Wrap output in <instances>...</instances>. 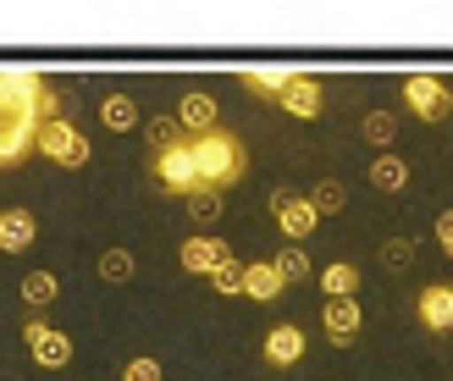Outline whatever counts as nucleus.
<instances>
[{
	"label": "nucleus",
	"mask_w": 453,
	"mask_h": 381,
	"mask_svg": "<svg viewBox=\"0 0 453 381\" xmlns=\"http://www.w3.org/2000/svg\"><path fill=\"white\" fill-rule=\"evenodd\" d=\"M321 287H326V299H354L359 271H354L349 260H337V265H326V271H321Z\"/></svg>",
	"instance_id": "22"
},
{
	"label": "nucleus",
	"mask_w": 453,
	"mask_h": 381,
	"mask_svg": "<svg viewBox=\"0 0 453 381\" xmlns=\"http://www.w3.org/2000/svg\"><path fill=\"white\" fill-rule=\"evenodd\" d=\"M310 205L321 216H343L349 210V183H337V177H321V183L310 188Z\"/></svg>",
	"instance_id": "19"
},
{
	"label": "nucleus",
	"mask_w": 453,
	"mask_h": 381,
	"mask_svg": "<svg viewBox=\"0 0 453 381\" xmlns=\"http://www.w3.org/2000/svg\"><path fill=\"white\" fill-rule=\"evenodd\" d=\"M22 343H28V354H34L44 370H61L66 360H73V338H66V331H56V326H44V321H28V326H22Z\"/></svg>",
	"instance_id": "7"
},
{
	"label": "nucleus",
	"mask_w": 453,
	"mask_h": 381,
	"mask_svg": "<svg viewBox=\"0 0 453 381\" xmlns=\"http://www.w3.org/2000/svg\"><path fill=\"white\" fill-rule=\"evenodd\" d=\"M216 117H221V105H216V95H205V88H188V95L177 100V122H183L188 139L216 133Z\"/></svg>",
	"instance_id": "11"
},
{
	"label": "nucleus",
	"mask_w": 453,
	"mask_h": 381,
	"mask_svg": "<svg viewBox=\"0 0 453 381\" xmlns=\"http://www.w3.org/2000/svg\"><path fill=\"white\" fill-rule=\"evenodd\" d=\"M271 265L282 271V282H304V277H310V255H304V243H282Z\"/></svg>",
	"instance_id": "24"
},
{
	"label": "nucleus",
	"mask_w": 453,
	"mask_h": 381,
	"mask_svg": "<svg viewBox=\"0 0 453 381\" xmlns=\"http://www.w3.org/2000/svg\"><path fill=\"white\" fill-rule=\"evenodd\" d=\"M282 271H277V265H271V260H255V265H249V271H243V293L249 299H255V304H271V299H282Z\"/></svg>",
	"instance_id": "15"
},
{
	"label": "nucleus",
	"mask_w": 453,
	"mask_h": 381,
	"mask_svg": "<svg viewBox=\"0 0 453 381\" xmlns=\"http://www.w3.org/2000/svg\"><path fill=\"white\" fill-rule=\"evenodd\" d=\"M321 326H326V338H332L337 348H349V343H359V326H365V316H359L354 299H326Z\"/></svg>",
	"instance_id": "13"
},
{
	"label": "nucleus",
	"mask_w": 453,
	"mask_h": 381,
	"mask_svg": "<svg viewBox=\"0 0 453 381\" xmlns=\"http://www.w3.org/2000/svg\"><path fill=\"white\" fill-rule=\"evenodd\" d=\"M188 149H194L199 183H205L211 194H221V188H233L238 177L249 171V155H243V139H238V133H226V127L205 133V139H188Z\"/></svg>",
	"instance_id": "2"
},
{
	"label": "nucleus",
	"mask_w": 453,
	"mask_h": 381,
	"mask_svg": "<svg viewBox=\"0 0 453 381\" xmlns=\"http://www.w3.org/2000/svg\"><path fill=\"white\" fill-rule=\"evenodd\" d=\"M39 155H44V161H56V166H66V171H78V166H88V155H95V149H88V139L73 122L56 117V122H44V133H39Z\"/></svg>",
	"instance_id": "4"
},
{
	"label": "nucleus",
	"mask_w": 453,
	"mask_h": 381,
	"mask_svg": "<svg viewBox=\"0 0 453 381\" xmlns=\"http://www.w3.org/2000/svg\"><path fill=\"white\" fill-rule=\"evenodd\" d=\"M243 271H249V265L233 255V260H226V265H216V277H211V287H216V293H226V299H233V293H243Z\"/></svg>",
	"instance_id": "27"
},
{
	"label": "nucleus",
	"mask_w": 453,
	"mask_h": 381,
	"mask_svg": "<svg viewBox=\"0 0 453 381\" xmlns=\"http://www.w3.org/2000/svg\"><path fill=\"white\" fill-rule=\"evenodd\" d=\"M34 232H39L34 210H6V227H0V255H22L34 243Z\"/></svg>",
	"instance_id": "16"
},
{
	"label": "nucleus",
	"mask_w": 453,
	"mask_h": 381,
	"mask_svg": "<svg viewBox=\"0 0 453 381\" xmlns=\"http://www.w3.org/2000/svg\"><path fill=\"white\" fill-rule=\"evenodd\" d=\"M437 243H442V255L453 260V210H442V216H437Z\"/></svg>",
	"instance_id": "30"
},
{
	"label": "nucleus",
	"mask_w": 453,
	"mask_h": 381,
	"mask_svg": "<svg viewBox=\"0 0 453 381\" xmlns=\"http://www.w3.org/2000/svg\"><path fill=\"white\" fill-rule=\"evenodd\" d=\"M44 122H56V88L28 66H0V171L39 149Z\"/></svg>",
	"instance_id": "1"
},
{
	"label": "nucleus",
	"mask_w": 453,
	"mask_h": 381,
	"mask_svg": "<svg viewBox=\"0 0 453 381\" xmlns=\"http://www.w3.org/2000/svg\"><path fill=\"white\" fill-rule=\"evenodd\" d=\"M271 210H277V227L288 243H304L315 227H321V210L310 205V194H293V188H277L271 194Z\"/></svg>",
	"instance_id": "6"
},
{
	"label": "nucleus",
	"mask_w": 453,
	"mask_h": 381,
	"mask_svg": "<svg viewBox=\"0 0 453 381\" xmlns=\"http://www.w3.org/2000/svg\"><path fill=\"white\" fill-rule=\"evenodd\" d=\"M293 78H299L293 66H243V72H238V83H243L255 100H260V95H265V100H282V88H288Z\"/></svg>",
	"instance_id": "14"
},
{
	"label": "nucleus",
	"mask_w": 453,
	"mask_h": 381,
	"mask_svg": "<svg viewBox=\"0 0 453 381\" xmlns=\"http://www.w3.org/2000/svg\"><path fill=\"white\" fill-rule=\"evenodd\" d=\"M321 100H326L321 78H304V72H299V78H293V83L282 88V100H277V105L288 110L293 122H315V117H321Z\"/></svg>",
	"instance_id": "12"
},
{
	"label": "nucleus",
	"mask_w": 453,
	"mask_h": 381,
	"mask_svg": "<svg viewBox=\"0 0 453 381\" xmlns=\"http://www.w3.org/2000/svg\"><path fill=\"white\" fill-rule=\"evenodd\" d=\"M381 265H388V271H410L415 265V238H388L381 243Z\"/></svg>",
	"instance_id": "26"
},
{
	"label": "nucleus",
	"mask_w": 453,
	"mask_h": 381,
	"mask_svg": "<svg viewBox=\"0 0 453 381\" xmlns=\"http://www.w3.org/2000/svg\"><path fill=\"white\" fill-rule=\"evenodd\" d=\"M177 260H183V271H188V277H216V265L233 260V249H226L221 238H211V232H194V238L183 243V255H177Z\"/></svg>",
	"instance_id": "10"
},
{
	"label": "nucleus",
	"mask_w": 453,
	"mask_h": 381,
	"mask_svg": "<svg viewBox=\"0 0 453 381\" xmlns=\"http://www.w3.org/2000/svg\"><path fill=\"white\" fill-rule=\"evenodd\" d=\"M403 183H410V161H403V155H376L371 161V188L376 194H398Z\"/></svg>",
	"instance_id": "17"
},
{
	"label": "nucleus",
	"mask_w": 453,
	"mask_h": 381,
	"mask_svg": "<svg viewBox=\"0 0 453 381\" xmlns=\"http://www.w3.org/2000/svg\"><path fill=\"white\" fill-rule=\"evenodd\" d=\"M403 105H410L420 122H442L453 110V88L442 78H432V72H410L403 78Z\"/></svg>",
	"instance_id": "5"
},
{
	"label": "nucleus",
	"mask_w": 453,
	"mask_h": 381,
	"mask_svg": "<svg viewBox=\"0 0 453 381\" xmlns=\"http://www.w3.org/2000/svg\"><path fill=\"white\" fill-rule=\"evenodd\" d=\"M122 381H166V370H161V360L139 354V360H127V365H122Z\"/></svg>",
	"instance_id": "29"
},
{
	"label": "nucleus",
	"mask_w": 453,
	"mask_h": 381,
	"mask_svg": "<svg viewBox=\"0 0 453 381\" xmlns=\"http://www.w3.org/2000/svg\"><path fill=\"white\" fill-rule=\"evenodd\" d=\"M359 133H365V144L388 149L398 139V117H393V110H365V127H359Z\"/></svg>",
	"instance_id": "23"
},
{
	"label": "nucleus",
	"mask_w": 453,
	"mask_h": 381,
	"mask_svg": "<svg viewBox=\"0 0 453 381\" xmlns=\"http://www.w3.org/2000/svg\"><path fill=\"white\" fill-rule=\"evenodd\" d=\"M144 139H150V155H161L172 144H183L188 133H183V122H177V117H150L144 122Z\"/></svg>",
	"instance_id": "21"
},
{
	"label": "nucleus",
	"mask_w": 453,
	"mask_h": 381,
	"mask_svg": "<svg viewBox=\"0 0 453 381\" xmlns=\"http://www.w3.org/2000/svg\"><path fill=\"white\" fill-rule=\"evenodd\" d=\"M100 127H111V133L139 127V105H133L127 95H105V100H100Z\"/></svg>",
	"instance_id": "18"
},
{
	"label": "nucleus",
	"mask_w": 453,
	"mask_h": 381,
	"mask_svg": "<svg viewBox=\"0 0 453 381\" xmlns=\"http://www.w3.org/2000/svg\"><path fill=\"white\" fill-rule=\"evenodd\" d=\"M150 177H155V183H161L166 194H177V199L211 194L205 183H199V166H194L188 139H183V144H172V149H161V155H150Z\"/></svg>",
	"instance_id": "3"
},
{
	"label": "nucleus",
	"mask_w": 453,
	"mask_h": 381,
	"mask_svg": "<svg viewBox=\"0 0 453 381\" xmlns=\"http://www.w3.org/2000/svg\"><path fill=\"white\" fill-rule=\"evenodd\" d=\"M0 227H6V210H0Z\"/></svg>",
	"instance_id": "31"
},
{
	"label": "nucleus",
	"mask_w": 453,
	"mask_h": 381,
	"mask_svg": "<svg viewBox=\"0 0 453 381\" xmlns=\"http://www.w3.org/2000/svg\"><path fill=\"white\" fill-rule=\"evenodd\" d=\"M304 331L299 326H293V321H277V326H271L265 331V343H260V360L271 365V370H288V365H299L304 360Z\"/></svg>",
	"instance_id": "8"
},
{
	"label": "nucleus",
	"mask_w": 453,
	"mask_h": 381,
	"mask_svg": "<svg viewBox=\"0 0 453 381\" xmlns=\"http://www.w3.org/2000/svg\"><path fill=\"white\" fill-rule=\"evenodd\" d=\"M221 210H226V199H221V194H194V199H188V216H194V227H216V221H221Z\"/></svg>",
	"instance_id": "25"
},
{
	"label": "nucleus",
	"mask_w": 453,
	"mask_h": 381,
	"mask_svg": "<svg viewBox=\"0 0 453 381\" xmlns=\"http://www.w3.org/2000/svg\"><path fill=\"white\" fill-rule=\"evenodd\" d=\"M133 271H139V265H133L127 249H105V255H100V277H105V282H127Z\"/></svg>",
	"instance_id": "28"
},
{
	"label": "nucleus",
	"mask_w": 453,
	"mask_h": 381,
	"mask_svg": "<svg viewBox=\"0 0 453 381\" xmlns=\"http://www.w3.org/2000/svg\"><path fill=\"white\" fill-rule=\"evenodd\" d=\"M17 293H22V304H28V309H44V304H56L61 287H56V277H50V271H28V277L17 282Z\"/></svg>",
	"instance_id": "20"
},
{
	"label": "nucleus",
	"mask_w": 453,
	"mask_h": 381,
	"mask_svg": "<svg viewBox=\"0 0 453 381\" xmlns=\"http://www.w3.org/2000/svg\"><path fill=\"white\" fill-rule=\"evenodd\" d=\"M415 316H420V326L432 331V338L453 331V282H432V287H420Z\"/></svg>",
	"instance_id": "9"
}]
</instances>
